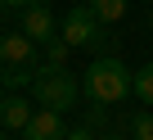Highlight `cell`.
<instances>
[{
  "label": "cell",
  "mask_w": 153,
  "mask_h": 140,
  "mask_svg": "<svg viewBox=\"0 0 153 140\" xmlns=\"http://www.w3.org/2000/svg\"><path fill=\"white\" fill-rule=\"evenodd\" d=\"M68 50H72L68 41H50V45H45V54H50V68H63V63H68Z\"/></svg>",
  "instance_id": "11"
},
{
  "label": "cell",
  "mask_w": 153,
  "mask_h": 140,
  "mask_svg": "<svg viewBox=\"0 0 153 140\" xmlns=\"http://www.w3.org/2000/svg\"><path fill=\"white\" fill-rule=\"evenodd\" d=\"M5 9H27V5H45V0H0Z\"/></svg>",
  "instance_id": "14"
},
{
  "label": "cell",
  "mask_w": 153,
  "mask_h": 140,
  "mask_svg": "<svg viewBox=\"0 0 153 140\" xmlns=\"http://www.w3.org/2000/svg\"><path fill=\"white\" fill-rule=\"evenodd\" d=\"M131 140H153V113H131Z\"/></svg>",
  "instance_id": "10"
},
{
  "label": "cell",
  "mask_w": 153,
  "mask_h": 140,
  "mask_svg": "<svg viewBox=\"0 0 153 140\" xmlns=\"http://www.w3.org/2000/svg\"><path fill=\"white\" fill-rule=\"evenodd\" d=\"M32 91H36V104L41 109H54V113H63V109H72L76 104V86L63 68H41V77L32 82Z\"/></svg>",
  "instance_id": "3"
},
{
  "label": "cell",
  "mask_w": 153,
  "mask_h": 140,
  "mask_svg": "<svg viewBox=\"0 0 153 140\" xmlns=\"http://www.w3.org/2000/svg\"><path fill=\"white\" fill-rule=\"evenodd\" d=\"M63 136H68V127H63V113H54V109H36L23 131V140H63Z\"/></svg>",
  "instance_id": "6"
},
{
  "label": "cell",
  "mask_w": 153,
  "mask_h": 140,
  "mask_svg": "<svg viewBox=\"0 0 153 140\" xmlns=\"http://www.w3.org/2000/svg\"><path fill=\"white\" fill-rule=\"evenodd\" d=\"M135 100H144V104L153 109V63L135 68Z\"/></svg>",
  "instance_id": "9"
},
{
  "label": "cell",
  "mask_w": 153,
  "mask_h": 140,
  "mask_svg": "<svg viewBox=\"0 0 153 140\" xmlns=\"http://www.w3.org/2000/svg\"><path fill=\"white\" fill-rule=\"evenodd\" d=\"M90 9H95V18L108 27V23H117V18L126 14V0H90Z\"/></svg>",
  "instance_id": "8"
},
{
  "label": "cell",
  "mask_w": 153,
  "mask_h": 140,
  "mask_svg": "<svg viewBox=\"0 0 153 140\" xmlns=\"http://www.w3.org/2000/svg\"><path fill=\"white\" fill-rule=\"evenodd\" d=\"M104 122H108V113H104V109H86V127H90V131H99Z\"/></svg>",
  "instance_id": "12"
},
{
  "label": "cell",
  "mask_w": 153,
  "mask_h": 140,
  "mask_svg": "<svg viewBox=\"0 0 153 140\" xmlns=\"http://www.w3.org/2000/svg\"><path fill=\"white\" fill-rule=\"evenodd\" d=\"M63 140H95V131H90V127H76V131H68Z\"/></svg>",
  "instance_id": "13"
},
{
  "label": "cell",
  "mask_w": 153,
  "mask_h": 140,
  "mask_svg": "<svg viewBox=\"0 0 153 140\" xmlns=\"http://www.w3.org/2000/svg\"><path fill=\"white\" fill-rule=\"evenodd\" d=\"M18 32H27L36 45L59 41V23H54V14H50L45 5H27V9H23V27H18Z\"/></svg>",
  "instance_id": "5"
},
{
  "label": "cell",
  "mask_w": 153,
  "mask_h": 140,
  "mask_svg": "<svg viewBox=\"0 0 153 140\" xmlns=\"http://www.w3.org/2000/svg\"><path fill=\"white\" fill-rule=\"evenodd\" d=\"M99 140H131V136H99Z\"/></svg>",
  "instance_id": "15"
},
{
  "label": "cell",
  "mask_w": 153,
  "mask_h": 140,
  "mask_svg": "<svg viewBox=\"0 0 153 140\" xmlns=\"http://www.w3.org/2000/svg\"><path fill=\"white\" fill-rule=\"evenodd\" d=\"M36 77H41V68H36V41H32L27 32L0 36V82L14 91V86L36 82Z\"/></svg>",
  "instance_id": "2"
},
{
  "label": "cell",
  "mask_w": 153,
  "mask_h": 140,
  "mask_svg": "<svg viewBox=\"0 0 153 140\" xmlns=\"http://www.w3.org/2000/svg\"><path fill=\"white\" fill-rule=\"evenodd\" d=\"M27 122H32V109H27L23 95H5V100H0V127H9V131H27Z\"/></svg>",
  "instance_id": "7"
},
{
  "label": "cell",
  "mask_w": 153,
  "mask_h": 140,
  "mask_svg": "<svg viewBox=\"0 0 153 140\" xmlns=\"http://www.w3.org/2000/svg\"><path fill=\"white\" fill-rule=\"evenodd\" d=\"M63 41H68L72 50H99L108 36H104V23L95 18L90 5H76V9H68V18H63Z\"/></svg>",
  "instance_id": "4"
},
{
  "label": "cell",
  "mask_w": 153,
  "mask_h": 140,
  "mask_svg": "<svg viewBox=\"0 0 153 140\" xmlns=\"http://www.w3.org/2000/svg\"><path fill=\"white\" fill-rule=\"evenodd\" d=\"M81 91H86V100H90V104H99V109H113V104H122V100L135 91V73H131L122 59L104 54V59H95V63L86 68Z\"/></svg>",
  "instance_id": "1"
}]
</instances>
